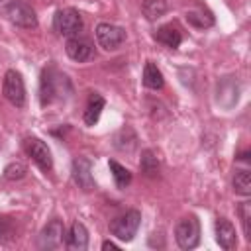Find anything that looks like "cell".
Masks as SVG:
<instances>
[{
	"label": "cell",
	"mask_w": 251,
	"mask_h": 251,
	"mask_svg": "<svg viewBox=\"0 0 251 251\" xmlns=\"http://www.w3.org/2000/svg\"><path fill=\"white\" fill-rule=\"evenodd\" d=\"M82 16L75 8H61L53 16V29L63 37H75L82 31Z\"/></svg>",
	"instance_id": "7a4b0ae2"
},
{
	"label": "cell",
	"mask_w": 251,
	"mask_h": 251,
	"mask_svg": "<svg viewBox=\"0 0 251 251\" xmlns=\"http://www.w3.org/2000/svg\"><path fill=\"white\" fill-rule=\"evenodd\" d=\"M175 239L180 249H194L200 241V224L196 216L182 218L175 227Z\"/></svg>",
	"instance_id": "277c9868"
},
{
	"label": "cell",
	"mask_w": 251,
	"mask_h": 251,
	"mask_svg": "<svg viewBox=\"0 0 251 251\" xmlns=\"http://www.w3.org/2000/svg\"><path fill=\"white\" fill-rule=\"evenodd\" d=\"M233 190L241 196H247L251 194V176H249V171L241 169V171H235V176H233Z\"/></svg>",
	"instance_id": "ffe728a7"
},
{
	"label": "cell",
	"mask_w": 251,
	"mask_h": 251,
	"mask_svg": "<svg viewBox=\"0 0 251 251\" xmlns=\"http://www.w3.org/2000/svg\"><path fill=\"white\" fill-rule=\"evenodd\" d=\"M65 51H67V55H69L73 61H76V63H84V61H88V59L94 55L92 43H90L88 39H84V37H78V35L69 37V41H67V45H65Z\"/></svg>",
	"instance_id": "30bf717a"
},
{
	"label": "cell",
	"mask_w": 251,
	"mask_h": 251,
	"mask_svg": "<svg viewBox=\"0 0 251 251\" xmlns=\"http://www.w3.org/2000/svg\"><path fill=\"white\" fill-rule=\"evenodd\" d=\"M216 241L226 251L235 249V245H237V233H235V227L231 226L229 220H226V218H218L216 220Z\"/></svg>",
	"instance_id": "8fae6325"
},
{
	"label": "cell",
	"mask_w": 251,
	"mask_h": 251,
	"mask_svg": "<svg viewBox=\"0 0 251 251\" xmlns=\"http://www.w3.org/2000/svg\"><path fill=\"white\" fill-rule=\"evenodd\" d=\"M2 94L16 108H22L25 104V86H24V78L18 71H8L4 75Z\"/></svg>",
	"instance_id": "5b68a950"
},
{
	"label": "cell",
	"mask_w": 251,
	"mask_h": 251,
	"mask_svg": "<svg viewBox=\"0 0 251 251\" xmlns=\"http://www.w3.org/2000/svg\"><path fill=\"white\" fill-rule=\"evenodd\" d=\"M186 22H188L190 25H194V27H200V29L214 25L212 14H208V12H204V10H190V12H186Z\"/></svg>",
	"instance_id": "e0dca14e"
},
{
	"label": "cell",
	"mask_w": 251,
	"mask_h": 251,
	"mask_svg": "<svg viewBox=\"0 0 251 251\" xmlns=\"http://www.w3.org/2000/svg\"><path fill=\"white\" fill-rule=\"evenodd\" d=\"M237 212H239V216H241L243 233H245V237L251 241V204H249V202H241Z\"/></svg>",
	"instance_id": "603a6c76"
},
{
	"label": "cell",
	"mask_w": 251,
	"mask_h": 251,
	"mask_svg": "<svg viewBox=\"0 0 251 251\" xmlns=\"http://www.w3.org/2000/svg\"><path fill=\"white\" fill-rule=\"evenodd\" d=\"M24 149H25V153L39 165V169L51 171V167H53V157H51L49 147H47L41 139H37V137H27V139L24 141Z\"/></svg>",
	"instance_id": "52a82bcc"
},
{
	"label": "cell",
	"mask_w": 251,
	"mask_h": 251,
	"mask_svg": "<svg viewBox=\"0 0 251 251\" xmlns=\"http://www.w3.org/2000/svg\"><path fill=\"white\" fill-rule=\"evenodd\" d=\"M124 39H126V31L120 25H114V24H108V22H102V24L96 25V41L106 51L118 49L124 43Z\"/></svg>",
	"instance_id": "8992f818"
},
{
	"label": "cell",
	"mask_w": 251,
	"mask_h": 251,
	"mask_svg": "<svg viewBox=\"0 0 251 251\" xmlns=\"http://www.w3.org/2000/svg\"><path fill=\"white\" fill-rule=\"evenodd\" d=\"M0 14H4L14 25L25 29L37 27V16L33 8L22 0H0Z\"/></svg>",
	"instance_id": "6da1fadb"
},
{
	"label": "cell",
	"mask_w": 251,
	"mask_h": 251,
	"mask_svg": "<svg viewBox=\"0 0 251 251\" xmlns=\"http://www.w3.org/2000/svg\"><path fill=\"white\" fill-rule=\"evenodd\" d=\"M63 76L59 73H55L53 69H45L41 73V84H39V100H41V106H47L51 104L57 96H59V88H57V82L61 80Z\"/></svg>",
	"instance_id": "9c48e42d"
},
{
	"label": "cell",
	"mask_w": 251,
	"mask_h": 251,
	"mask_svg": "<svg viewBox=\"0 0 251 251\" xmlns=\"http://www.w3.org/2000/svg\"><path fill=\"white\" fill-rule=\"evenodd\" d=\"M25 173H27V169H25V165L20 163V161L8 163L6 169H4V176H6L8 180H20V178L25 176Z\"/></svg>",
	"instance_id": "7402d4cb"
},
{
	"label": "cell",
	"mask_w": 251,
	"mask_h": 251,
	"mask_svg": "<svg viewBox=\"0 0 251 251\" xmlns=\"http://www.w3.org/2000/svg\"><path fill=\"white\" fill-rule=\"evenodd\" d=\"M155 39H157L159 43H163L165 47H169V49H176V47L180 45V41H182V35H180V31H178L176 27H173V25H161V27L157 29V33H155Z\"/></svg>",
	"instance_id": "5bb4252c"
},
{
	"label": "cell",
	"mask_w": 251,
	"mask_h": 251,
	"mask_svg": "<svg viewBox=\"0 0 251 251\" xmlns=\"http://www.w3.org/2000/svg\"><path fill=\"white\" fill-rule=\"evenodd\" d=\"M67 247L73 251H84L88 247V231L80 222H75L67 235Z\"/></svg>",
	"instance_id": "4fadbf2b"
},
{
	"label": "cell",
	"mask_w": 251,
	"mask_h": 251,
	"mask_svg": "<svg viewBox=\"0 0 251 251\" xmlns=\"http://www.w3.org/2000/svg\"><path fill=\"white\" fill-rule=\"evenodd\" d=\"M167 12V2L165 0H145L143 2V14L147 20H157Z\"/></svg>",
	"instance_id": "44dd1931"
},
{
	"label": "cell",
	"mask_w": 251,
	"mask_h": 251,
	"mask_svg": "<svg viewBox=\"0 0 251 251\" xmlns=\"http://www.w3.org/2000/svg\"><path fill=\"white\" fill-rule=\"evenodd\" d=\"M139 224H141V214L137 210H127L126 214L110 222V231L122 241H131L139 229Z\"/></svg>",
	"instance_id": "3957f363"
},
{
	"label": "cell",
	"mask_w": 251,
	"mask_h": 251,
	"mask_svg": "<svg viewBox=\"0 0 251 251\" xmlns=\"http://www.w3.org/2000/svg\"><path fill=\"white\" fill-rule=\"evenodd\" d=\"M104 98L100 96V94H90V98H88V106H86V110H84V124L86 126H94L98 120H100V114H102V110H104Z\"/></svg>",
	"instance_id": "9a60e30c"
},
{
	"label": "cell",
	"mask_w": 251,
	"mask_h": 251,
	"mask_svg": "<svg viewBox=\"0 0 251 251\" xmlns=\"http://www.w3.org/2000/svg\"><path fill=\"white\" fill-rule=\"evenodd\" d=\"M139 167H141V171L147 176H157V173H159V161H157V157H155V153L151 149H145L143 151L141 161H139Z\"/></svg>",
	"instance_id": "d6986e66"
},
{
	"label": "cell",
	"mask_w": 251,
	"mask_h": 251,
	"mask_svg": "<svg viewBox=\"0 0 251 251\" xmlns=\"http://www.w3.org/2000/svg\"><path fill=\"white\" fill-rule=\"evenodd\" d=\"M73 178L84 190L94 188V180H92V175H90V161L88 159H75V163H73Z\"/></svg>",
	"instance_id": "7c38bea8"
},
{
	"label": "cell",
	"mask_w": 251,
	"mask_h": 251,
	"mask_svg": "<svg viewBox=\"0 0 251 251\" xmlns=\"http://www.w3.org/2000/svg\"><path fill=\"white\" fill-rule=\"evenodd\" d=\"M65 226L61 220H51L39 233V247L41 249H59L63 245Z\"/></svg>",
	"instance_id": "ba28073f"
},
{
	"label": "cell",
	"mask_w": 251,
	"mask_h": 251,
	"mask_svg": "<svg viewBox=\"0 0 251 251\" xmlns=\"http://www.w3.org/2000/svg\"><path fill=\"white\" fill-rule=\"evenodd\" d=\"M102 249H118V245L112 243V241H104V243H102Z\"/></svg>",
	"instance_id": "d4e9b609"
},
{
	"label": "cell",
	"mask_w": 251,
	"mask_h": 251,
	"mask_svg": "<svg viewBox=\"0 0 251 251\" xmlns=\"http://www.w3.org/2000/svg\"><path fill=\"white\" fill-rule=\"evenodd\" d=\"M14 237V224L10 218L0 216V243H8Z\"/></svg>",
	"instance_id": "cb8c5ba5"
},
{
	"label": "cell",
	"mask_w": 251,
	"mask_h": 251,
	"mask_svg": "<svg viewBox=\"0 0 251 251\" xmlns=\"http://www.w3.org/2000/svg\"><path fill=\"white\" fill-rule=\"evenodd\" d=\"M108 165H110V171H112V176H114L116 186L118 188H126L131 182V173L124 165H120L118 161H110Z\"/></svg>",
	"instance_id": "ac0fdd59"
},
{
	"label": "cell",
	"mask_w": 251,
	"mask_h": 251,
	"mask_svg": "<svg viewBox=\"0 0 251 251\" xmlns=\"http://www.w3.org/2000/svg\"><path fill=\"white\" fill-rule=\"evenodd\" d=\"M163 84H165V80H163L161 71L157 69L155 63L147 61L145 63V69H143V86H147L151 90H161Z\"/></svg>",
	"instance_id": "2e32d148"
}]
</instances>
